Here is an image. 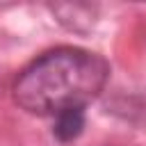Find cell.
Here are the masks:
<instances>
[{"instance_id": "1", "label": "cell", "mask_w": 146, "mask_h": 146, "mask_svg": "<svg viewBox=\"0 0 146 146\" xmlns=\"http://www.w3.org/2000/svg\"><path fill=\"white\" fill-rule=\"evenodd\" d=\"M110 80L105 57L62 46L36 57L14 82V100L30 114L55 116L64 110H84Z\"/></svg>"}, {"instance_id": "2", "label": "cell", "mask_w": 146, "mask_h": 146, "mask_svg": "<svg viewBox=\"0 0 146 146\" xmlns=\"http://www.w3.org/2000/svg\"><path fill=\"white\" fill-rule=\"evenodd\" d=\"M84 130V110L73 107V110H64L59 114H55V125H52V135L57 141L68 144L75 141Z\"/></svg>"}]
</instances>
